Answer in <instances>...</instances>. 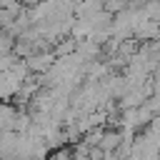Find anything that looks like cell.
<instances>
[{
    "instance_id": "obj_1",
    "label": "cell",
    "mask_w": 160,
    "mask_h": 160,
    "mask_svg": "<svg viewBox=\"0 0 160 160\" xmlns=\"http://www.w3.org/2000/svg\"><path fill=\"white\" fill-rule=\"evenodd\" d=\"M10 20H12V12H8V10H2V8H0V30H2V28H8V25H10Z\"/></svg>"
},
{
    "instance_id": "obj_2",
    "label": "cell",
    "mask_w": 160,
    "mask_h": 160,
    "mask_svg": "<svg viewBox=\"0 0 160 160\" xmlns=\"http://www.w3.org/2000/svg\"><path fill=\"white\" fill-rule=\"evenodd\" d=\"M25 2H30V5H35V2H40V0H25Z\"/></svg>"
}]
</instances>
